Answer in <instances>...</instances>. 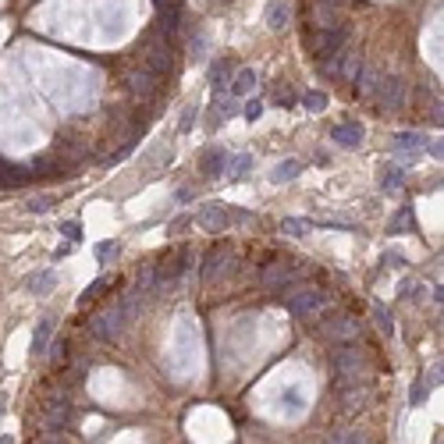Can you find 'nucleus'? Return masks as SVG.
<instances>
[{
	"label": "nucleus",
	"mask_w": 444,
	"mask_h": 444,
	"mask_svg": "<svg viewBox=\"0 0 444 444\" xmlns=\"http://www.w3.org/2000/svg\"><path fill=\"white\" fill-rule=\"evenodd\" d=\"M285 306H288V313L309 320V316H320L327 309V295L320 288H313V285L309 288H288L285 291Z\"/></svg>",
	"instance_id": "f03ea898"
},
{
	"label": "nucleus",
	"mask_w": 444,
	"mask_h": 444,
	"mask_svg": "<svg viewBox=\"0 0 444 444\" xmlns=\"http://www.w3.org/2000/svg\"><path fill=\"white\" fill-rule=\"evenodd\" d=\"M434 124H444V103H437V111H434Z\"/></svg>",
	"instance_id": "09e8293b"
},
{
	"label": "nucleus",
	"mask_w": 444,
	"mask_h": 444,
	"mask_svg": "<svg viewBox=\"0 0 444 444\" xmlns=\"http://www.w3.org/2000/svg\"><path fill=\"white\" fill-rule=\"evenodd\" d=\"M157 11H160V18H157V25H153V29H157L160 36L171 39V36L178 32V14H181V11H178V4H167V8H157Z\"/></svg>",
	"instance_id": "aec40b11"
},
{
	"label": "nucleus",
	"mask_w": 444,
	"mask_h": 444,
	"mask_svg": "<svg viewBox=\"0 0 444 444\" xmlns=\"http://www.w3.org/2000/svg\"><path fill=\"white\" fill-rule=\"evenodd\" d=\"M388 231H391V235H409V231H416V217H412V210H409V206H401L398 214L388 221Z\"/></svg>",
	"instance_id": "b1692460"
},
{
	"label": "nucleus",
	"mask_w": 444,
	"mask_h": 444,
	"mask_svg": "<svg viewBox=\"0 0 444 444\" xmlns=\"http://www.w3.org/2000/svg\"><path fill=\"white\" fill-rule=\"evenodd\" d=\"M373 324L384 331V334H395V324H391V313L384 306H373Z\"/></svg>",
	"instance_id": "72a5a7b5"
},
{
	"label": "nucleus",
	"mask_w": 444,
	"mask_h": 444,
	"mask_svg": "<svg viewBox=\"0 0 444 444\" xmlns=\"http://www.w3.org/2000/svg\"><path fill=\"white\" fill-rule=\"evenodd\" d=\"M4 409H8V395H0V416H4Z\"/></svg>",
	"instance_id": "8fccbe9b"
},
{
	"label": "nucleus",
	"mask_w": 444,
	"mask_h": 444,
	"mask_svg": "<svg viewBox=\"0 0 444 444\" xmlns=\"http://www.w3.org/2000/svg\"><path fill=\"white\" fill-rule=\"evenodd\" d=\"M188 256H192V252H178V256L160 260V263H157V285H160V288H178L181 278H185Z\"/></svg>",
	"instance_id": "423d86ee"
},
{
	"label": "nucleus",
	"mask_w": 444,
	"mask_h": 444,
	"mask_svg": "<svg viewBox=\"0 0 444 444\" xmlns=\"http://www.w3.org/2000/svg\"><path fill=\"white\" fill-rule=\"evenodd\" d=\"M327 444H370V437L363 430H337L327 437Z\"/></svg>",
	"instance_id": "c756f323"
},
{
	"label": "nucleus",
	"mask_w": 444,
	"mask_h": 444,
	"mask_svg": "<svg viewBox=\"0 0 444 444\" xmlns=\"http://www.w3.org/2000/svg\"><path fill=\"white\" fill-rule=\"evenodd\" d=\"M196 224H199L203 231H210V235H221V231L231 227V214H227L224 206H199Z\"/></svg>",
	"instance_id": "6e6552de"
},
{
	"label": "nucleus",
	"mask_w": 444,
	"mask_h": 444,
	"mask_svg": "<svg viewBox=\"0 0 444 444\" xmlns=\"http://www.w3.org/2000/svg\"><path fill=\"white\" fill-rule=\"evenodd\" d=\"M25 181H32V171L0 160V185H4V188H18V185H25Z\"/></svg>",
	"instance_id": "a211bd4d"
},
{
	"label": "nucleus",
	"mask_w": 444,
	"mask_h": 444,
	"mask_svg": "<svg viewBox=\"0 0 444 444\" xmlns=\"http://www.w3.org/2000/svg\"><path fill=\"white\" fill-rule=\"evenodd\" d=\"M0 444H14V437H8V434H4V437H0Z\"/></svg>",
	"instance_id": "603ef678"
},
{
	"label": "nucleus",
	"mask_w": 444,
	"mask_h": 444,
	"mask_svg": "<svg viewBox=\"0 0 444 444\" xmlns=\"http://www.w3.org/2000/svg\"><path fill=\"white\" fill-rule=\"evenodd\" d=\"M256 89V68H238L231 78V96H249Z\"/></svg>",
	"instance_id": "412c9836"
},
{
	"label": "nucleus",
	"mask_w": 444,
	"mask_h": 444,
	"mask_svg": "<svg viewBox=\"0 0 444 444\" xmlns=\"http://www.w3.org/2000/svg\"><path fill=\"white\" fill-rule=\"evenodd\" d=\"M359 68H363V57H359L355 50H345L342 54V78L345 82H355L359 78Z\"/></svg>",
	"instance_id": "cd10ccee"
},
{
	"label": "nucleus",
	"mask_w": 444,
	"mask_h": 444,
	"mask_svg": "<svg viewBox=\"0 0 444 444\" xmlns=\"http://www.w3.org/2000/svg\"><path fill=\"white\" fill-rule=\"evenodd\" d=\"M302 107H306V111H324V107H327V96H324V93H306V96H302Z\"/></svg>",
	"instance_id": "c9c22d12"
},
{
	"label": "nucleus",
	"mask_w": 444,
	"mask_h": 444,
	"mask_svg": "<svg viewBox=\"0 0 444 444\" xmlns=\"http://www.w3.org/2000/svg\"><path fill=\"white\" fill-rule=\"evenodd\" d=\"M427 153L437 157V160H444V139H427Z\"/></svg>",
	"instance_id": "37998d69"
},
{
	"label": "nucleus",
	"mask_w": 444,
	"mask_h": 444,
	"mask_svg": "<svg viewBox=\"0 0 444 444\" xmlns=\"http://www.w3.org/2000/svg\"><path fill=\"white\" fill-rule=\"evenodd\" d=\"M373 103L380 111H388V114L406 111V103H409L406 78H401V75H384V78H380V86H377V93H373Z\"/></svg>",
	"instance_id": "20e7f679"
},
{
	"label": "nucleus",
	"mask_w": 444,
	"mask_h": 444,
	"mask_svg": "<svg viewBox=\"0 0 444 444\" xmlns=\"http://www.w3.org/2000/svg\"><path fill=\"white\" fill-rule=\"evenodd\" d=\"M309 227H313V221H302V217H285L281 221V231H285V235H291V238H302Z\"/></svg>",
	"instance_id": "7c9ffc66"
},
{
	"label": "nucleus",
	"mask_w": 444,
	"mask_h": 444,
	"mask_svg": "<svg viewBox=\"0 0 444 444\" xmlns=\"http://www.w3.org/2000/svg\"><path fill=\"white\" fill-rule=\"evenodd\" d=\"M107 288H111V281H107V278H96V281H93L86 291L78 295V306H89V302H93V299H100V295L107 291Z\"/></svg>",
	"instance_id": "2f4dec72"
},
{
	"label": "nucleus",
	"mask_w": 444,
	"mask_h": 444,
	"mask_svg": "<svg viewBox=\"0 0 444 444\" xmlns=\"http://www.w3.org/2000/svg\"><path fill=\"white\" fill-rule=\"evenodd\" d=\"M331 139H334L337 146H345V150H355V146L363 142V124H355V121L337 124V129L331 132Z\"/></svg>",
	"instance_id": "2eb2a0df"
},
{
	"label": "nucleus",
	"mask_w": 444,
	"mask_h": 444,
	"mask_svg": "<svg viewBox=\"0 0 444 444\" xmlns=\"http://www.w3.org/2000/svg\"><path fill=\"white\" fill-rule=\"evenodd\" d=\"M60 199L57 196H36V199H29L25 206H29V214H47V210H54Z\"/></svg>",
	"instance_id": "473e14b6"
},
{
	"label": "nucleus",
	"mask_w": 444,
	"mask_h": 444,
	"mask_svg": "<svg viewBox=\"0 0 444 444\" xmlns=\"http://www.w3.org/2000/svg\"><path fill=\"white\" fill-rule=\"evenodd\" d=\"M363 406H366V384L345 388V391H342V409H345V412H355V409H363Z\"/></svg>",
	"instance_id": "bb28decb"
},
{
	"label": "nucleus",
	"mask_w": 444,
	"mask_h": 444,
	"mask_svg": "<svg viewBox=\"0 0 444 444\" xmlns=\"http://www.w3.org/2000/svg\"><path fill=\"white\" fill-rule=\"evenodd\" d=\"M245 121H260V114H263V103L260 100H252V103H245Z\"/></svg>",
	"instance_id": "79ce46f5"
},
{
	"label": "nucleus",
	"mask_w": 444,
	"mask_h": 444,
	"mask_svg": "<svg viewBox=\"0 0 444 444\" xmlns=\"http://www.w3.org/2000/svg\"><path fill=\"white\" fill-rule=\"evenodd\" d=\"M427 388H430V384H427V377H416V384H412V398H409L412 406H419V401H423V395H427Z\"/></svg>",
	"instance_id": "ea45409f"
},
{
	"label": "nucleus",
	"mask_w": 444,
	"mask_h": 444,
	"mask_svg": "<svg viewBox=\"0 0 444 444\" xmlns=\"http://www.w3.org/2000/svg\"><path fill=\"white\" fill-rule=\"evenodd\" d=\"M214 4H231V0H214Z\"/></svg>",
	"instance_id": "864d4df0"
},
{
	"label": "nucleus",
	"mask_w": 444,
	"mask_h": 444,
	"mask_svg": "<svg viewBox=\"0 0 444 444\" xmlns=\"http://www.w3.org/2000/svg\"><path fill=\"white\" fill-rule=\"evenodd\" d=\"M124 82H129V93H132L135 100H153L160 78H157L150 68H135V71H129V78H124Z\"/></svg>",
	"instance_id": "0eeeda50"
},
{
	"label": "nucleus",
	"mask_w": 444,
	"mask_h": 444,
	"mask_svg": "<svg viewBox=\"0 0 444 444\" xmlns=\"http://www.w3.org/2000/svg\"><path fill=\"white\" fill-rule=\"evenodd\" d=\"M427 384L434 388V384H444V359H437V363L427 370Z\"/></svg>",
	"instance_id": "4c0bfd02"
},
{
	"label": "nucleus",
	"mask_w": 444,
	"mask_h": 444,
	"mask_svg": "<svg viewBox=\"0 0 444 444\" xmlns=\"http://www.w3.org/2000/svg\"><path fill=\"white\" fill-rule=\"evenodd\" d=\"M324 320H320V327H316V334L324 337V342H355L359 337V324L352 320L348 313H320Z\"/></svg>",
	"instance_id": "39448f33"
},
{
	"label": "nucleus",
	"mask_w": 444,
	"mask_h": 444,
	"mask_svg": "<svg viewBox=\"0 0 444 444\" xmlns=\"http://www.w3.org/2000/svg\"><path fill=\"white\" fill-rule=\"evenodd\" d=\"M221 270H231V252H227L224 245H217V249L206 252V263H203V270H199V278H203V281H214V278H221Z\"/></svg>",
	"instance_id": "1a4fd4ad"
},
{
	"label": "nucleus",
	"mask_w": 444,
	"mask_h": 444,
	"mask_svg": "<svg viewBox=\"0 0 444 444\" xmlns=\"http://www.w3.org/2000/svg\"><path fill=\"white\" fill-rule=\"evenodd\" d=\"M60 235H65L68 242H78V238H82V227H78V221H65V224H60Z\"/></svg>",
	"instance_id": "58836bf2"
},
{
	"label": "nucleus",
	"mask_w": 444,
	"mask_h": 444,
	"mask_svg": "<svg viewBox=\"0 0 444 444\" xmlns=\"http://www.w3.org/2000/svg\"><path fill=\"white\" fill-rule=\"evenodd\" d=\"M50 342H54V324L50 320H39L36 324V331H32V355H43L47 348H50Z\"/></svg>",
	"instance_id": "5701e85b"
},
{
	"label": "nucleus",
	"mask_w": 444,
	"mask_h": 444,
	"mask_svg": "<svg viewBox=\"0 0 444 444\" xmlns=\"http://www.w3.org/2000/svg\"><path fill=\"white\" fill-rule=\"evenodd\" d=\"M235 100L231 96H224V93H214V121L210 124H221V121H227V118H235Z\"/></svg>",
	"instance_id": "393cba45"
},
{
	"label": "nucleus",
	"mask_w": 444,
	"mask_h": 444,
	"mask_svg": "<svg viewBox=\"0 0 444 444\" xmlns=\"http://www.w3.org/2000/svg\"><path fill=\"white\" fill-rule=\"evenodd\" d=\"M249 167H252V157H249V153H238V157H231V160H227L224 175H227V178H245Z\"/></svg>",
	"instance_id": "c85d7f7f"
},
{
	"label": "nucleus",
	"mask_w": 444,
	"mask_h": 444,
	"mask_svg": "<svg viewBox=\"0 0 444 444\" xmlns=\"http://www.w3.org/2000/svg\"><path fill=\"white\" fill-rule=\"evenodd\" d=\"M185 224H188V217H178L171 227H167V231H171V235H178V231H185Z\"/></svg>",
	"instance_id": "49530a36"
},
{
	"label": "nucleus",
	"mask_w": 444,
	"mask_h": 444,
	"mask_svg": "<svg viewBox=\"0 0 444 444\" xmlns=\"http://www.w3.org/2000/svg\"><path fill=\"white\" fill-rule=\"evenodd\" d=\"M260 285L263 288H285V285H291V263H285V260L267 263L260 270Z\"/></svg>",
	"instance_id": "9d476101"
},
{
	"label": "nucleus",
	"mask_w": 444,
	"mask_h": 444,
	"mask_svg": "<svg viewBox=\"0 0 444 444\" xmlns=\"http://www.w3.org/2000/svg\"><path fill=\"white\" fill-rule=\"evenodd\" d=\"M235 60L231 57H217L214 68H210V86H214V93H224V86H231V78H235Z\"/></svg>",
	"instance_id": "9b49d317"
},
{
	"label": "nucleus",
	"mask_w": 444,
	"mask_h": 444,
	"mask_svg": "<svg viewBox=\"0 0 444 444\" xmlns=\"http://www.w3.org/2000/svg\"><path fill=\"white\" fill-rule=\"evenodd\" d=\"M274 103H278V107H295V103H299V96H295L288 86H281L278 93H274Z\"/></svg>",
	"instance_id": "e433bc0d"
},
{
	"label": "nucleus",
	"mask_w": 444,
	"mask_h": 444,
	"mask_svg": "<svg viewBox=\"0 0 444 444\" xmlns=\"http://www.w3.org/2000/svg\"><path fill=\"white\" fill-rule=\"evenodd\" d=\"M291 22V0H270V8H267V25L274 32H285Z\"/></svg>",
	"instance_id": "4468645a"
},
{
	"label": "nucleus",
	"mask_w": 444,
	"mask_h": 444,
	"mask_svg": "<svg viewBox=\"0 0 444 444\" xmlns=\"http://www.w3.org/2000/svg\"><path fill=\"white\" fill-rule=\"evenodd\" d=\"M57 359H65V342H57V337H54V363H57Z\"/></svg>",
	"instance_id": "de8ad7c7"
},
{
	"label": "nucleus",
	"mask_w": 444,
	"mask_h": 444,
	"mask_svg": "<svg viewBox=\"0 0 444 444\" xmlns=\"http://www.w3.org/2000/svg\"><path fill=\"white\" fill-rule=\"evenodd\" d=\"M419 146H427V135H419V132H398L395 135V150L406 157V160L419 150Z\"/></svg>",
	"instance_id": "4be33fe9"
},
{
	"label": "nucleus",
	"mask_w": 444,
	"mask_h": 444,
	"mask_svg": "<svg viewBox=\"0 0 444 444\" xmlns=\"http://www.w3.org/2000/svg\"><path fill=\"white\" fill-rule=\"evenodd\" d=\"M196 114H199L196 107H188V111H185V118H181V132H188V129L196 124Z\"/></svg>",
	"instance_id": "c03bdc74"
},
{
	"label": "nucleus",
	"mask_w": 444,
	"mask_h": 444,
	"mask_svg": "<svg viewBox=\"0 0 444 444\" xmlns=\"http://www.w3.org/2000/svg\"><path fill=\"white\" fill-rule=\"evenodd\" d=\"M65 423H68V401H65V398H54L50 409H47V416H43V427H47L50 434H57V430H65Z\"/></svg>",
	"instance_id": "dca6fc26"
},
{
	"label": "nucleus",
	"mask_w": 444,
	"mask_h": 444,
	"mask_svg": "<svg viewBox=\"0 0 444 444\" xmlns=\"http://www.w3.org/2000/svg\"><path fill=\"white\" fill-rule=\"evenodd\" d=\"M384 267H406V256H401V252H384Z\"/></svg>",
	"instance_id": "a18cd8bd"
},
{
	"label": "nucleus",
	"mask_w": 444,
	"mask_h": 444,
	"mask_svg": "<svg viewBox=\"0 0 444 444\" xmlns=\"http://www.w3.org/2000/svg\"><path fill=\"white\" fill-rule=\"evenodd\" d=\"M401 181H406V167H391V175L384 178V188H398Z\"/></svg>",
	"instance_id": "a19ab883"
},
{
	"label": "nucleus",
	"mask_w": 444,
	"mask_h": 444,
	"mask_svg": "<svg viewBox=\"0 0 444 444\" xmlns=\"http://www.w3.org/2000/svg\"><path fill=\"white\" fill-rule=\"evenodd\" d=\"M142 68H150L157 78L167 75V71H171V50H167L164 43L160 47H150V50H146V57H142Z\"/></svg>",
	"instance_id": "ddd939ff"
},
{
	"label": "nucleus",
	"mask_w": 444,
	"mask_h": 444,
	"mask_svg": "<svg viewBox=\"0 0 444 444\" xmlns=\"http://www.w3.org/2000/svg\"><path fill=\"white\" fill-rule=\"evenodd\" d=\"M118 252H121L118 242H100V245H96V260H100V263H111Z\"/></svg>",
	"instance_id": "f704fd0d"
},
{
	"label": "nucleus",
	"mask_w": 444,
	"mask_h": 444,
	"mask_svg": "<svg viewBox=\"0 0 444 444\" xmlns=\"http://www.w3.org/2000/svg\"><path fill=\"white\" fill-rule=\"evenodd\" d=\"M54 285H57V274H54V270H32L29 278H25L29 295H50Z\"/></svg>",
	"instance_id": "f3484780"
},
{
	"label": "nucleus",
	"mask_w": 444,
	"mask_h": 444,
	"mask_svg": "<svg viewBox=\"0 0 444 444\" xmlns=\"http://www.w3.org/2000/svg\"><path fill=\"white\" fill-rule=\"evenodd\" d=\"M345 43H348V29H345V25L313 29V32L306 36V50H309V57H316V60H324V57L337 54Z\"/></svg>",
	"instance_id": "7ed1b4c3"
},
{
	"label": "nucleus",
	"mask_w": 444,
	"mask_h": 444,
	"mask_svg": "<svg viewBox=\"0 0 444 444\" xmlns=\"http://www.w3.org/2000/svg\"><path fill=\"white\" fill-rule=\"evenodd\" d=\"M224 167H227V153L221 150V146H210V150H203V157H199V171H203L206 178L224 175Z\"/></svg>",
	"instance_id": "f8f14e48"
},
{
	"label": "nucleus",
	"mask_w": 444,
	"mask_h": 444,
	"mask_svg": "<svg viewBox=\"0 0 444 444\" xmlns=\"http://www.w3.org/2000/svg\"><path fill=\"white\" fill-rule=\"evenodd\" d=\"M434 299H437V302H444V288H437V291H434Z\"/></svg>",
	"instance_id": "3c124183"
},
{
	"label": "nucleus",
	"mask_w": 444,
	"mask_h": 444,
	"mask_svg": "<svg viewBox=\"0 0 444 444\" xmlns=\"http://www.w3.org/2000/svg\"><path fill=\"white\" fill-rule=\"evenodd\" d=\"M299 175H302V160L288 157V160H281V164L270 171V181H274V185H285V181H295Z\"/></svg>",
	"instance_id": "6ab92c4d"
},
{
	"label": "nucleus",
	"mask_w": 444,
	"mask_h": 444,
	"mask_svg": "<svg viewBox=\"0 0 444 444\" xmlns=\"http://www.w3.org/2000/svg\"><path fill=\"white\" fill-rule=\"evenodd\" d=\"M331 373H334V388H337V391L366 384V380H370V355L359 348V345L334 348V355H331Z\"/></svg>",
	"instance_id": "f257e3e1"
},
{
	"label": "nucleus",
	"mask_w": 444,
	"mask_h": 444,
	"mask_svg": "<svg viewBox=\"0 0 444 444\" xmlns=\"http://www.w3.org/2000/svg\"><path fill=\"white\" fill-rule=\"evenodd\" d=\"M380 78H384V75H380L377 68H359V93H363V96H370L373 100V93H377V86H380Z\"/></svg>",
	"instance_id": "a878e982"
}]
</instances>
